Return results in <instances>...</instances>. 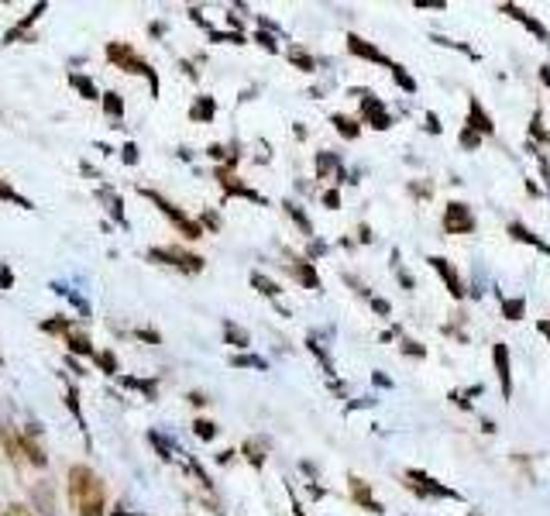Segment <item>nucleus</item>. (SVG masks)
<instances>
[{"instance_id": "nucleus-39", "label": "nucleus", "mask_w": 550, "mask_h": 516, "mask_svg": "<svg viewBox=\"0 0 550 516\" xmlns=\"http://www.w3.org/2000/svg\"><path fill=\"white\" fill-rule=\"evenodd\" d=\"M45 330H66V320H52V323H45Z\"/></svg>"}, {"instance_id": "nucleus-37", "label": "nucleus", "mask_w": 550, "mask_h": 516, "mask_svg": "<svg viewBox=\"0 0 550 516\" xmlns=\"http://www.w3.org/2000/svg\"><path fill=\"white\" fill-rule=\"evenodd\" d=\"M427 127H430V131H434V134H437V131H441V124H437V117H434V114H427Z\"/></svg>"}, {"instance_id": "nucleus-32", "label": "nucleus", "mask_w": 550, "mask_h": 516, "mask_svg": "<svg viewBox=\"0 0 550 516\" xmlns=\"http://www.w3.org/2000/svg\"><path fill=\"white\" fill-rule=\"evenodd\" d=\"M540 124H544V117H540V110H537V114H533V124H530V131H533V134H537L540 141H550V134L544 131V127H540Z\"/></svg>"}, {"instance_id": "nucleus-23", "label": "nucleus", "mask_w": 550, "mask_h": 516, "mask_svg": "<svg viewBox=\"0 0 550 516\" xmlns=\"http://www.w3.org/2000/svg\"><path fill=\"white\" fill-rule=\"evenodd\" d=\"M392 76H396V83H399L402 90H409V94L416 90V83H413V80H409V76L402 73V66H392Z\"/></svg>"}, {"instance_id": "nucleus-30", "label": "nucleus", "mask_w": 550, "mask_h": 516, "mask_svg": "<svg viewBox=\"0 0 550 516\" xmlns=\"http://www.w3.org/2000/svg\"><path fill=\"white\" fill-rule=\"evenodd\" d=\"M196 434H199L203 441H213V434H217V427H213L210 420H196Z\"/></svg>"}, {"instance_id": "nucleus-25", "label": "nucleus", "mask_w": 550, "mask_h": 516, "mask_svg": "<svg viewBox=\"0 0 550 516\" xmlns=\"http://www.w3.org/2000/svg\"><path fill=\"white\" fill-rule=\"evenodd\" d=\"M103 110L117 117V114L124 110V103H121V97H117V94H107V97H103Z\"/></svg>"}, {"instance_id": "nucleus-21", "label": "nucleus", "mask_w": 550, "mask_h": 516, "mask_svg": "<svg viewBox=\"0 0 550 516\" xmlns=\"http://www.w3.org/2000/svg\"><path fill=\"white\" fill-rule=\"evenodd\" d=\"M251 283L258 286V293H265V296H278V286H275L272 279H265V276H258V272H255V276H251Z\"/></svg>"}, {"instance_id": "nucleus-33", "label": "nucleus", "mask_w": 550, "mask_h": 516, "mask_svg": "<svg viewBox=\"0 0 550 516\" xmlns=\"http://www.w3.org/2000/svg\"><path fill=\"white\" fill-rule=\"evenodd\" d=\"M96 365H103L107 372H117V362H114V355H110V351H100V355H96Z\"/></svg>"}, {"instance_id": "nucleus-22", "label": "nucleus", "mask_w": 550, "mask_h": 516, "mask_svg": "<svg viewBox=\"0 0 550 516\" xmlns=\"http://www.w3.org/2000/svg\"><path fill=\"white\" fill-rule=\"evenodd\" d=\"M0 200H10V204H17V206H31L24 197H17V190H10L3 179H0Z\"/></svg>"}, {"instance_id": "nucleus-11", "label": "nucleus", "mask_w": 550, "mask_h": 516, "mask_svg": "<svg viewBox=\"0 0 550 516\" xmlns=\"http://www.w3.org/2000/svg\"><path fill=\"white\" fill-rule=\"evenodd\" d=\"M468 127H471V131H478V134H492V131H495L492 117L481 110V103H478V100L468 103Z\"/></svg>"}, {"instance_id": "nucleus-3", "label": "nucleus", "mask_w": 550, "mask_h": 516, "mask_svg": "<svg viewBox=\"0 0 550 516\" xmlns=\"http://www.w3.org/2000/svg\"><path fill=\"white\" fill-rule=\"evenodd\" d=\"M152 262H166V265L186 269V272H199L203 269L199 255H189V251H179V248H152Z\"/></svg>"}, {"instance_id": "nucleus-5", "label": "nucleus", "mask_w": 550, "mask_h": 516, "mask_svg": "<svg viewBox=\"0 0 550 516\" xmlns=\"http://www.w3.org/2000/svg\"><path fill=\"white\" fill-rule=\"evenodd\" d=\"M406 479H409V489H416L420 496H447V499H458V492H451V489H444L441 482H434V479H427L423 472H406Z\"/></svg>"}, {"instance_id": "nucleus-40", "label": "nucleus", "mask_w": 550, "mask_h": 516, "mask_svg": "<svg viewBox=\"0 0 550 516\" xmlns=\"http://www.w3.org/2000/svg\"><path fill=\"white\" fill-rule=\"evenodd\" d=\"M371 307L378 310V313H389V303H385V300H371Z\"/></svg>"}, {"instance_id": "nucleus-14", "label": "nucleus", "mask_w": 550, "mask_h": 516, "mask_svg": "<svg viewBox=\"0 0 550 516\" xmlns=\"http://www.w3.org/2000/svg\"><path fill=\"white\" fill-rule=\"evenodd\" d=\"M292 276H296L306 290H317V286H320V279H317V272H313L310 262H296V265H292Z\"/></svg>"}, {"instance_id": "nucleus-1", "label": "nucleus", "mask_w": 550, "mask_h": 516, "mask_svg": "<svg viewBox=\"0 0 550 516\" xmlns=\"http://www.w3.org/2000/svg\"><path fill=\"white\" fill-rule=\"evenodd\" d=\"M69 499H73L80 516H103L107 489H103V482L93 468H87V465L69 468Z\"/></svg>"}, {"instance_id": "nucleus-6", "label": "nucleus", "mask_w": 550, "mask_h": 516, "mask_svg": "<svg viewBox=\"0 0 550 516\" xmlns=\"http://www.w3.org/2000/svg\"><path fill=\"white\" fill-rule=\"evenodd\" d=\"M145 197H152V200L159 204V210H162L166 217H172V224H176L179 231H186V238H199V227H196V224H193V220H189L186 213H179V210H176V206H172V204H166L162 197H155L152 190H145Z\"/></svg>"}, {"instance_id": "nucleus-27", "label": "nucleus", "mask_w": 550, "mask_h": 516, "mask_svg": "<svg viewBox=\"0 0 550 516\" xmlns=\"http://www.w3.org/2000/svg\"><path fill=\"white\" fill-rule=\"evenodd\" d=\"M478 141H481V134H478V131H471V127H464V131H461V145H464V148H478Z\"/></svg>"}, {"instance_id": "nucleus-38", "label": "nucleus", "mask_w": 550, "mask_h": 516, "mask_svg": "<svg viewBox=\"0 0 550 516\" xmlns=\"http://www.w3.org/2000/svg\"><path fill=\"white\" fill-rule=\"evenodd\" d=\"M134 159H138V152H134V145H127L124 148V162H134Z\"/></svg>"}, {"instance_id": "nucleus-24", "label": "nucleus", "mask_w": 550, "mask_h": 516, "mask_svg": "<svg viewBox=\"0 0 550 516\" xmlns=\"http://www.w3.org/2000/svg\"><path fill=\"white\" fill-rule=\"evenodd\" d=\"M69 348H73L76 355H90V341H87L83 334H76V337L69 334Z\"/></svg>"}, {"instance_id": "nucleus-28", "label": "nucleus", "mask_w": 550, "mask_h": 516, "mask_svg": "<svg viewBox=\"0 0 550 516\" xmlns=\"http://www.w3.org/2000/svg\"><path fill=\"white\" fill-rule=\"evenodd\" d=\"M317 169H320V176H327V172H330V169H337V159H334V155H327V152H323V155H320V159H317Z\"/></svg>"}, {"instance_id": "nucleus-36", "label": "nucleus", "mask_w": 550, "mask_h": 516, "mask_svg": "<svg viewBox=\"0 0 550 516\" xmlns=\"http://www.w3.org/2000/svg\"><path fill=\"white\" fill-rule=\"evenodd\" d=\"M323 204H327V206H337V204H341V197H337V190H330V193L323 197Z\"/></svg>"}, {"instance_id": "nucleus-26", "label": "nucleus", "mask_w": 550, "mask_h": 516, "mask_svg": "<svg viewBox=\"0 0 550 516\" xmlns=\"http://www.w3.org/2000/svg\"><path fill=\"white\" fill-rule=\"evenodd\" d=\"M289 59H292V62H296V66H303V69H306V73H310V69H313V59H310V55H306V52H299V48H292V52H289Z\"/></svg>"}, {"instance_id": "nucleus-15", "label": "nucleus", "mask_w": 550, "mask_h": 516, "mask_svg": "<svg viewBox=\"0 0 550 516\" xmlns=\"http://www.w3.org/2000/svg\"><path fill=\"white\" fill-rule=\"evenodd\" d=\"M509 234H513L516 241H530L533 248H540V251H547V255H550V244H544L537 234H530V227H523V224H509Z\"/></svg>"}, {"instance_id": "nucleus-12", "label": "nucleus", "mask_w": 550, "mask_h": 516, "mask_svg": "<svg viewBox=\"0 0 550 516\" xmlns=\"http://www.w3.org/2000/svg\"><path fill=\"white\" fill-rule=\"evenodd\" d=\"M348 48L355 52V55H362V59H371V62H385L389 66V59L375 48V45H368L365 38H358V35H348Z\"/></svg>"}, {"instance_id": "nucleus-20", "label": "nucleus", "mask_w": 550, "mask_h": 516, "mask_svg": "<svg viewBox=\"0 0 550 516\" xmlns=\"http://www.w3.org/2000/svg\"><path fill=\"white\" fill-rule=\"evenodd\" d=\"M245 454H248L251 465H262V461H265V444H262V441H248V444H245Z\"/></svg>"}, {"instance_id": "nucleus-8", "label": "nucleus", "mask_w": 550, "mask_h": 516, "mask_svg": "<svg viewBox=\"0 0 550 516\" xmlns=\"http://www.w3.org/2000/svg\"><path fill=\"white\" fill-rule=\"evenodd\" d=\"M430 265H434V269L444 276V283H447L451 296H454V300H461V296H464V286H461V276L454 272V265H451L447 258H441V255H434V258H430Z\"/></svg>"}, {"instance_id": "nucleus-31", "label": "nucleus", "mask_w": 550, "mask_h": 516, "mask_svg": "<svg viewBox=\"0 0 550 516\" xmlns=\"http://www.w3.org/2000/svg\"><path fill=\"white\" fill-rule=\"evenodd\" d=\"M73 87H80V90H83V97H96V90H93V83L90 80H87V76H73Z\"/></svg>"}, {"instance_id": "nucleus-13", "label": "nucleus", "mask_w": 550, "mask_h": 516, "mask_svg": "<svg viewBox=\"0 0 550 516\" xmlns=\"http://www.w3.org/2000/svg\"><path fill=\"white\" fill-rule=\"evenodd\" d=\"M351 496H355V499H358L365 510H371V513H382V506L371 499V492H368V486L362 482V479H351Z\"/></svg>"}, {"instance_id": "nucleus-17", "label": "nucleus", "mask_w": 550, "mask_h": 516, "mask_svg": "<svg viewBox=\"0 0 550 516\" xmlns=\"http://www.w3.org/2000/svg\"><path fill=\"white\" fill-rule=\"evenodd\" d=\"M523 310H526V300H523V296H516V300H502V317H506V320H520V317H523Z\"/></svg>"}, {"instance_id": "nucleus-42", "label": "nucleus", "mask_w": 550, "mask_h": 516, "mask_svg": "<svg viewBox=\"0 0 550 516\" xmlns=\"http://www.w3.org/2000/svg\"><path fill=\"white\" fill-rule=\"evenodd\" d=\"M537 327H540V334H547V337H550V320H540Z\"/></svg>"}, {"instance_id": "nucleus-34", "label": "nucleus", "mask_w": 550, "mask_h": 516, "mask_svg": "<svg viewBox=\"0 0 550 516\" xmlns=\"http://www.w3.org/2000/svg\"><path fill=\"white\" fill-rule=\"evenodd\" d=\"M3 516H31V510H28V506H7Z\"/></svg>"}, {"instance_id": "nucleus-16", "label": "nucleus", "mask_w": 550, "mask_h": 516, "mask_svg": "<svg viewBox=\"0 0 550 516\" xmlns=\"http://www.w3.org/2000/svg\"><path fill=\"white\" fill-rule=\"evenodd\" d=\"M213 110H217V107H213V100H210V97H199V100H196V107L189 110V117H193V121H210V117H213Z\"/></svg>"}, {"instance_id": "nucleus-10", "label": "nucleus", "mask_w": 550, "mask_h": 516, "mask_svg": "<svg viewBox=\"0 0 550 516\" xmlns=\"http://www.w3.org/2000/svg\"><path fill=\"white\" fill-rule=\"evenodd\" d=\"M502 10H506L509 17H516V21H523V24H526V28H530V31H533V35H537L540 42H550L547 28H544V24H540L537 17H530V14H526L523 7H516V3H502Z\"/></svg>"}, {"instance_id": "nucleus-35", "label": "nucleus", "mask_w": 550, "mask_h": 516, "mask_svg": "<svg viewBox=\"0 0 550 516\" xmlns=\"http://www.w3.org/2000/svg\"><path fill=\"white\" fill-rule=\"evenodd\" d=\"M402 351H406V355H423V348H420L416 341H406V344H402Z\"/></svg>"}, {"instance_id": "nucleus-29", "label": "nucleus", "mask_w": 550, "mask_h": 516, "mask_svg": "<svg viewBox=\"0 0 550 516\" xmlns=\"http://www.w3.org/2000/svg\"><path fill=\"white\" fill-rule=\"evenodd\" d=\"M227 341H231V344H238V348H248V334H245V330H238V327H227Z\"/></svg>"}, {"instance_id": "nucleus-7", "label": "nucleus", "mask_w": 550, "mask_h": 516, "mask_svg": "<svg viewBox=\"0 0 550 516\" xmlns=\"http://www.w3.org/2000/svg\"><path fill=\"white\" fill-rule=\"evenodd\" d=\"M492 358H495V372H499V382H502V396H513V372H509V348H506V344H495V348H492Z\"/></svg>"}, {"instance_id": "nucleus-41", "label": "nucleus", "mask_w": 550, "mask_h": 516, "mask_svg": "<svg viewBox=\"0 0 550 516\" xmlns=\"http://www.w3.org/2000/svg\"><path fill=\"white\" fill-rule=\"evenodd\" d=\"M258 42H262V45H265V48H275V42H272V38H269V35H265V31H262V35H258Z\"/></svg>"}, {"instance_id": "nucleus-4", "label": "nucleus", "mask_w": 550, "mask_h": 516, "mask_svg": "<svg viewBox=\"0 0 550 516\" xmlns=\"http://www.w3.org/2000/svg\"><path fill=\"white\" fill-rule=\"evenodd\" d=\"M444 231L447 234H471L474 231V217H471V210H468V204H447V210H444Z\"/></svg>"}, {"instance_id": "nucleus-2", "label": "nucleus", "mask_w": 550, "mask_h": 516, "mask_svg": "<svg viewBox=\"0 0 550 516\" xmlns=\"http://www.w3.org/2000/svg\"><path fill=\"white\" fill-rule=\"evenodd\" d=\"M107 55L117 62V66H124V69H131V73H141V76H148V83H152V90H159V80H155V73L148 69V62H141L138 55H134V48H124V45H110L107 48Z\"/></svg>"}, {"instance_id": "nucleus-9", "label": "nucleus", "mask_w": 550, "mask_h": 516, "mask_svg": "<svg viewBox=\"0 0 550 516\" xmlns=\"http://www.w3.org/2000/svg\"><path fill=\"white\" fill-rule=\"evenodd\" d=\"M362 114H365V121L371 127H378V131H385L392 121H389V114H385V103L375 100V97H362Z\"/></svg>"}, {"instance_id": "nucleus-18", "label": "nucleus", "mask_w": 550, "mask_h": 516, "mask_svg": "<svg viewBox=\"0 0 550 516\" xmlns=\"http://www.w3.org/2000/svg\"><path fill=\"white\" fill-rule=\"evenodd\" d=\"M334 127H337L344 138H358V131H362V127H358L351 117H344V114H334Z\"/></svg>"}, {"instance_id": "nucleus-43", "label": "nucleus", "mask_w": 550, "mask_h": 516, "mask_svg": "<svg viewBox=\"0 0 550 516\" xmlns=\"http://www.w3.org/2000/svg\"><path fill=\"white\" fill-rule=\"evenodd\" d=\"M540 80H544V83H550V66H544V73H540Z\"/></svg>"}, {"instance_id": "nucleus-19", "label": "nucleus", "mask_w": 550, "mask_h": 516, "mask_svg": "<svg viewBox=\"0 0 550 516\" xmlns=\"http://www.w3.org/2000/svg\"><path fill=\"white\" fill-rule=\"evenodd\" d=\"M35 499H38V506L45 510V516H55V503H52L48 486H38V489H35Z\"/></svg>"}]
</instances>
